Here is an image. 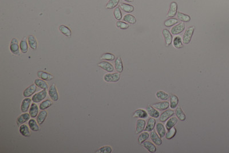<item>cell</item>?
<instances>
[{
	"label": "cell",
	"mask_w": 229,
	"mask_h": 153,
	"mask_svg": "<svg viewBox=\"0 0 229 153\" xmlns=\"http://www.w3.org/2000/svg\"><path fill=\"white\" fill-rule=\"evenodd\" d=\"M194 31H195L194 27H190L188 28H187L183 35L182 39V42H183L184 44L187 45L190 42Z\"/></svg>",
	"instance_id": "cell-1"
},
{
	"label": "cell",
	"mask_w": 229,
	"mask_h": 153,
	"mask_svg": "<svg viewBox=\"0 0 229 153\" xmlns=\"http://www.w3.org/2000/svg\"><path fill=\"white\" fill-rule=\"evenodd\" d=\"M20 45H18V41L17 39L13 38L12 39L10 45V50L11 52L14 55H20Z\"/></svg>",
	"instance_id": "cell-2"
},
{
	"label": "cell",
	"mask_w": 229,
	"mask_h": 153,
	"mask_svg": "<svg viewBox=\"0 0 229 153\" xmlns=\"http://www.w3.org/2000/svg\"><path fill=\"white\" fill-rule=\"evenodd\" d=\"M48 94H49L50 98L53 102H57L59 100V94H58L56 87V85L55 84H52L49 87V90H48Z\"/></svg>",
	"instance_id": "cell-3"
},
{
	"label": "cell",
	"mask_w": 229,
	"mask_h": 153,
	"mask_svg": "<svg viewBox=\"0 0 229 153\" xmlns=\"http://www.w3.org/2000/svg\"><path fill=\"white\" fill-rule=\"evenodd\" d=\"M120 79V74L119 72L108 74L104 76V80L106 82H117Z\"/></svg>",
	"instance_id": "cell-4"
},
{
	"label": "cell",
	"mask_w": 229,
	"mask_h": 153,
	"mask_svg": "<svg viewBox=\"0 0 229 153\" xmlns=\"http://www.w3.org/2000/svg\"><path fill=\"white\" fill-rule=\"evenodd\" d=\"M47 92L46 89H43L34 95L32 97V100L34 103H39L42 101L46 96Z\"/></svg>",
	"instance_id": "cell-5"
},
{
	"label": "cell",
	"mask_w": 229,
	"mask_h": 153,
	"mask_svg": "<svg viewBox=\"0 0 229 153\" xmlns=\"http://www.w3.org/2000/svg\"><path fill=\"white\" fill-rule=\"evenodd\" d=\"M97 66L102 68L103 70L110 73L112 72L114 70V66L108 61H101L97 64Z\"/></svg>",
	"instance_id": "cell-6"
},
{
	"label": "cell",
	"mask_w": 229,
	"mask_h": 153,
	"mask_svg": "<svg viewBox=\"0 0 229 153\" xmlns=\"http://www.w3.org/2000/svg\"><path fill=\"white\" fill-rule=\"evenodd\" d=\"M185 28V24L183 22L179 24H178V25H176L175 26H174L171 30V32L172 35H177L178 34L181 33Z\"/></svg>",
	"instance_id": "cell-7"
},
{
	"label": "cell",
	"mask_w": 229,
	"mask_h": 153,
	"mask_svg": "<svg viewBox=\"0 0 229 153\" xmlns=\"http://www.w3.org/2000/svg\"><path fill=\"white\" fill-rule=\"evenodd\" d=\"M178 4L175 2H172L170 4V7L168 12L167 13V17H174L177 13Z\"/></svg>",
	"instance_id": "cell-8"
},
{
	"label": "cell",
	"mask_w": 229,
	"mask_h": 153,
	"mask_svg": "<svg viewBox=\"0 0 229 153\" xmlns=\"http://www.w3.org/2000/svg\"><path fill=\"white\" fill-rule=\"evenodd\" d=\"M146 125V121L143 119L138 120L136 125V134H140L142 133L145 130Z\"/></svg>",
	"instance_id": "cell-9"
},
{
	"label": "cell",
	"mask_w": 229,
	"mask_h": 153,
	"mask_svg": "<svg viewBox=\"0 0 229 153\" xmlns=\"http://www.w3.org/2000/svg\"><path fill=\"white\" fill-rule=\"evenodd\" d=\"M162 33H163V35L164 36V40L166 42V46H169L172 42V36L171 33L167 29H163Z\"/></svg>",
	"instance_id": "cell-10"
},
{
	"label": "cell",
	"mask_w": 229,
	"mask_h": 153,
	"mask_svg": "<svg viewBox=\"0 0 229 153\" xmlns=\"http://www.w3.org/2000/svg\"><path fill=\"white\" fill-rule=\"evenodd\" d=\"M36 85V84L35 85L32 84L29 86L28 88H27L23 92L24 96L25 98H28L32 96L33 94H34L37 90V87Z\"/></svg>",
	"instance_id": "cell-11"
},
{
	"label": "cell",
	"mask_w": 229,
	"mask_h": 153,
	"mask_svg": "<svg viewBox=\"0 0 229 153\" xmlns=\"http://www.w3.org/2000/svg\"><path fill=\"white\" fill-rule=\"evenodd\" d=\"M174 111L172 110H167L160 115V120L162 122H165L174 114Z\"/></svg>",
	"instance_id": "cell-12"
},
{
	"label": "cell",
	"mask_w": 229,
	"mask_h": 153,
	"mask_svg": "<svg viewBox=\"0 0 229 153\" xmlns=\"http://www.w3.org/2000/svg\"><path fill=\"white\" fill-rule=\"evenodd\" d=\"M153 106L156 110L159 111H164L166 110L170 107V103L168 102H161L153 104Z\"/></svg>",
	"instance_id": "cell-13"
},
{
	"label": "cell",
	"mask_w": 229,
	"mask_h": 153,
	"mask_svg": "<svg viewBox=\"0 0 229 153\" xmlns=\"http://www.w3.org/2000/svg\"><path fill=\"white\" fill-rule=\"evenodd\" d=\"M148 115L149 114L147 111L143 109H138L135 111L133 114V117L144 119L148 117Z\"/></svg>",
	"instance_id": "cell-14"
},
{
	"label": "cell",
	"mask_w": 229,
	"mask_h": 153,
	"mask_svg": "<svg viewBox=\"0 0 229 153\" xmlns=\"http://www.w3.org/2000/svg\"><path fill=\"white\" fill-rule=\"evenodd\" d=\"M150 138L153 142L157 146H160L162 145V140L159 135H158L155 131H152L150 133Z\"/></svg>",
	"instance_id": "cell-15"
},
{
	"label": "cell",
	"mask_w": 229,
	"mask_h": 153,
	"mask_svg": "<svg viewBox=\"0 0 229 153\" xmlns=\"http://www.w3.org/2000/svg\"><path fill=\"white\" fill-rule=\"evenodd\" d=\"M37 76L39 78L45 80V81H50L54 79V76L52 74L48 73L46 72H44L42 71H40L37 72Z\"/></svg>",
	"instance_id": "cell-16"
},
{
	"label": "cell",
	"mask_w": 229,
	"mask_h": 153,
	"mask_svg": "<svg viewBox=\"0 0 229 153\" xmlns=\"http://www.w3.org/2000/svg\"><path fill=\"white\" fill-rule=\"evenodd\" d=\"M31 103V99L29 98H26L24 99L21 103V110L22 113H27L29 108V106Z\"/></svg>",
	"instance_id": "cell-17"
},
{
	"label": "cell",
	"mask_w": 229,
	"mask_h": 153,
	"mask_svg": "<svg viewBox=\"0 0 229 153\" xmlns=\"http://www.w3.org/2000/svg\"><path fill=\"white\" fill-rule=\"evenodd\" d=\"M31 117V115L28 113H24V114L20 115L17 119V124H18V126L22 124L23 123H25L26 122H27L28 120H29Z\"/></svg>",
	"instance_id": "cell-18"
},
{
	"label": "cell",
	"mask_w": 229,
	"mask_h": 153,
	"mask_svg": "<svg viewBox=\"0 0 229 153\" xmlns=\"http://www.w3.org/2000/svg\"><path fill=\"white\" fill-rule=\"evenodd\" d=\"M146 110L148 113V114L149 116H150L152 117H154V118H157L159 117L160 116V114L159 112L157 111L156 110V109L155 108H154L153 106H148L147 107Z\"/></svg>",
	"instance_id": "cell-19"
},
{
	"label": "cell",
	"mask_w": 229,
	"mask_h": 153,
	"mask_svg": "<svg viewBox=\"0 0 229 153\" xmlns=\"http://www.w3.org/2000/svg\"><path fill=\"white\" fill-rule=\"evenodd\" d=\"M114 68L116 71L119 73H121L123 71V62L120 56H118L114 61Z\"/></svg>",
	"instance_id": "cell-20"
},
{
	"label": "cell",
	"mask_w": 229,
	"mask_h": 153,
	"mask_svg": "<svg viewBox=\"0 0 229 153\" xmlns=\"http://www.w3.org/2000/svg\"><path fill=\"white\" fill-rule=\"evenodd\" d=\"M143 147L147 149L150 153H155L157 150L156 146H155L154 144H153L152 142L150 141H146L144 142L143 143Z\"/></svg>",
	"instance_id": "cell-21"
},
{
	"label": "cell",
	"mask_w": 229,
	"mask_h": 153,
	"mask_svg": "<svg viewBox=\"0 0 229 153\" xmlns=\"http://www.w3.org/2000/svg\"><path fill=\"white\" fill-rule=\"evenodd\" d=\"M178 123V118L176 117H170L167 120V122L166 124V128L167 130H170L172 127H174L177 123Z\"/></svg>",
	"instance_id": "cell-22"
},
{
	"label": "cell",
	"mask_w": 229,
	"mask_h": 153,
	"mask_svg": "<svg viewBox=\"0 0 229 153\" xmlns=\"http://www.w3.org/2000/svg\"><path fill=\"white\" fill-rule=\"evenodd\" d=\"M155 124H156L155 119H153V117H150L147 123L146 124V126L145 128V131H147V132H151L153 130Z\"/></svg>",
	"instance_id": "cell-23"
},
{
	"label": "cell",
	"mask_w": 229,
	"mask_h": 153,
	"mask_svg": "<svg viewBox=\"0 0 229 153\" xmlns=\"http://www.w3.org/2000/svg\"><path fill=\"white\" fill-rule=\"evenodd\" d=\"M156 129L158 135L160 136V137L161 138H163L165 136V135L166 134V129H165V127L163 124H162L160 123H157L156 126Z\"/></svg>",
	"instance_id": "cell-24"
},
{
	"label": "cell",
	"mask_w": 229,
	"mask_h": 153,
	"mask_svg": "<svg viewBox=\"0 0 229 153\" xmlns=\"http://www.w3.org/2000/svg\"><path fill=\"white\" fill-rule=\"evenodd\" d=\"M20 133L22 136L25 137H29L31 135V132L29 129V127L25 124H21L20 126Z\"/></svg>",
	"instance_id": "cell-25"
},
{
	"label": "cell",
	"mask_w": 229,
	"mask_h": 153,
	"mask_svg": "<svg viewBox=\"0 0 229 153\" xmlns=\"http://www.w3.org/2000/svg\"><path fill=\"white\" fill-rule=\"evenodd\" d=\"M28 41L30 48L32 49H36L37 47V42L36 38L33 35H29L28 37Z\"/></svg>",
	"instance_id": "cell-26"
},
{
	"label": "cell",
	"mask_w": 229,
	"mask_h": 153,
	"mask_svg": "<svg viewBox=\"0 0 229 153\" xmlns=\"http://www.w3.org/2000/svg\"><path fill=\"white\" fill-rule=\"evenodd\" d=\"M59 29L60 31V32L64 35L66 36L67 37L70 38L72 35V32L71 31V29L67 27V26H65L64 25H61L59 27Z\"/></svg>",
	"instance_id": "cell-27"
},
{
	"label": "cell",
	"mask_w": 229,
	"mask_h": 153,
	"mask_svg": "<svg viewBox=\"0 0 229 153\" xmlns=\"http://www.w3.org/2000/svg\"><path fill=\"white\" fill-rule=\"evenodd\" d=\"M47 116H48V113L45 110L41 111L37 117V122L38 124L40 125L42 124L45 122Z\"/></svg>",
	"instance_id": "cell-28"
},
{
	"label": "cell",
	"mask_w": 229,
	"mask_h": 153,
	"mask_svg": "<svg viewBox=\"0 0 229 153\" xmlns=\"http://www.w3.org/2000/svg\"><path fill=\"white\" fill-rule=\"evenodd\" d=\"M20 48L21 51L23 53H26L28 52V43L27 41V38H23L20 43Z\"/></svg>",
	"instance_id": "cell-29"
},
{
	"label": "cell",
	"mask_w": 229,
	"mask_h": 153,
	"mask_svg": "<svg viewBox=\"0 0 229 153\" xmlns=\"http://www.w3.org/2000/svg\"><path fill=\"white\" fill-rule=\"evenodd\" d=\"M35 84L42 89H47L48 88V85L42 79H36L35 80Z\"/></svg>",
	"instance_id": "cell-30"
},
{
	"label": "cell",
	"mask_w": 229,
	"mask_h": 153,
	"mask_svg": "<svg viewBox=\"0 0 229 153\" xmlns=\"http://www.w3.org/2000/svg\"><path fill=\"white\" fill-rule=\"evenodd\" d=\"M120 8L121 10L126 13H132L134 11V7L132 5H128L127 3H121L120 5Z\"/></svg>",
	"instance_id": "cell-31"
},
{
	"label": "cell",
	"mask_w": 229,
	"mask_h": 153,
	"mask_svg": "<svg viewBox=\"0 0 229 153\" xmlns=\"http://www.w3.org/2000/svg\"><path fill=\"white\" fill-rule=\"evenodd\" d=\"M175 114H176L177 117L181 121H185L186 120V114L184 113V112L183 111V110L181 107H177V109H176V111H175Z\"/></svg>",
	"instance_id": "cell-32"
},
{
	"label": "cell",
	"mask_w": 229,
	"mask_h": 153,
	"mask_svg": "<svg viewBox=\"0 0 229 153\" xmlns=\"http://www.w3.org/2000/svg\"><path fill=\"white\" fill-rule=\"evenodd\" d=\"M179 103V99L178 96L175 95H172L170 98V107H171V109H175Z\"/></svg>",
	"instance_id": "cell-33"
},
{
	"label": "cell",
	"mask_w": 229,
	"mask_h": 153,
	"mask_svg": "<svg viewBox=\"0 0 229 153\" xmlns=\"http://www.w3.org/2000/svg\"><path fill=\"white\" fill-rule=\"evenodd\" d=\"M156 96L157 98L160 100H166L170 97V95L167 93L163 91H157L156 94Z\"/></svg>",
	"instance_id": "cell-34"
},
{
	"label": "cell",
	"mask_w": 229,
	"mask_h": 153,
	"mask_svg": "<svg viewBox=\"0 0 229 153\" xmlns=\"http://www.w3.org/2000/svg\"><path fill=\"white\" fill-rule=\"evenodd\" d=\"M37 123V122L35 119H32L29 120V122H28V125H29L30 129L33 131H38L40 130V128H39V126H38Z\"/></svg>",
	"instance_id": "cell-35"
},
{
	"label": "cell",
	"mask_w": 229,
	"mask_h": 153,
	"mask_svg": "<svg viewBox=\"0 0 229 153\" xmlns=\"http://www.w3.org/2000/svg\"><path fill=\"white\" fill-rule=\"evenodd\" d=\"M38 108L37 105L35 103L31 105L29 110V114L32 117H36L38 114Z\"/></svg>",
	"instance_id": "cell-36"
},
{
	"label": "cell",
	"mask_w": 229,
	"mask_h": 153,
	"mask_svg": "<svg viewBox=\"0 0 229 153\" xmlns=\"http://www.w3.org/2000/svg\"><path fill=\"white\" fill-rule=\"evenodd\" d=\"M177 17H178V18L179 20L182 21L183 23H185H185L189 22L190 21V20H191V18H190V17L189 16H188L187 14H183V13H182L181 12H178L177 13Z\"/></svg>",
	"instance_id": "cell-37"
},
{
	"label": "cell",
	"mask_w": 229,
	"mask_h": 153,
	"mask_svg": "<svg viewBox=\"0 0 229 153\" xmlns=\"http://www.w3.org/2000/svg\"><path fill=\"white\" fill-rule=\"evenodd\" d=\"M123 20L129 24H135L136 23V18L131 14H126L123 17Z\"/></svg>",
	"instance_id": "cell-38"
},
{
	"label": "cell",
	"mask_w": 229,
	"mask_h": 153,
	"mask_svg": "<svg viewBox=\"0 0 229 153\" xmlns=\"http://www.w3.org/2000/svg\"><path fill=\"white\" fill-rule=\"evenodd\" d=\"M177 134V129L175 127H172L170 130H168V132L166 134V138L168 140L172 139Z\"/></svg>",
	"instance_id": "cell-39"
},
{
	"label": "cell",
	"mask_w": 229,
	"mask_h": 153,
	"mask_svg": "<svg viewBox=\"0 0 229 153\" xmlns=\"http://www.w3.org/2000/svg\"><path fill=\"white\" fill-rule=\"evenodd\" d=\"M173 45L175 48L177 49H181L183 47L182 38L179 36H177L174 38L173 41Z\"/></svg>",
	"instance_id": "cell-40"
},
{
	"label": "cell",
	"mask_w": 229,
	"mask_h": 153,
	"mask_svg": "<svg viewBox=\"0 0 229 153\" xmlns=\"http://www.w3.org/2000/svg\"><path fill=\"white\" fill-rule=\"evenodd\" d=\"M52 105V101L49 99H47L41 102V103L40 105V109L41 110H45V109L50 107Z\"/></svg>",
	"instance_id": "cell-41"
},
{
	"label": "cell",
	"mask_w": 229,
	"mask_h": 153,
	"mask_svg": "<svg viewBox=\"0 0 229 153\" xmlns=\"http://www.w3.org/2000/svg\"><path fill=\"white\" fill-rule=\"evenodd\" d=\"M149 134L147 131L144 132L139 136L138 137V142L139 144H142L144 142H145L146 140H147L149 138Z\"/></svg>",
	"instance_id": "cell-42"
},
{
	"label": "cell",
	"mask_w": 229,
	"mask_h": 153,
	"mask_svg": "<svg viewBox=\"0 0 229 153\" xmlns=\"http://www.w3.org/2000/svg\"><path fill=\"white\" fill-rule=\"evenodd\" d=\"M120 0H109L106 5V8L107 9H112L119 4Z\"/></svg>",
	"instance_id": "cell-43"
},
{
	"label": "cell",
	"mask_w": 229,
	"mask_h": 153,
	"mask_svg": "<svg viewBox=\"0 0 229 153\" xmlns=\"http://www.w3.org/2000/svg\"><path fill=\"white\" fill-rule=\"evenodd\" d=\"M179 22V20L178 19L172 18H170L164 21V25L167 27H172L176 24H177Z\"/></svg>",
	"instance_id": "cell-44"
},
{
	"label": "cell",
	"mask_w": 229,
	"mask_h": 153,
	"mask_svg": "<svg viewBox=\"0 0 229 153\" xmlns=\"http://www.w3.org/2000/svg\"><path fill=\"white\" fill-rule=\"evenodd\" d=\"M102 60H110V61H113L115 59V56L114 55L111 53H104L102 57H101Z\"/></svg>",
	"instance_id": "cell-45"
},
{
	"label": "cell",
	"mask_w": 229,
	"mask_h": 153,
	"mask_svg": "<svg viewBox=\"0 0 229 153\" xmlns=\"http://www.w3.org/2000/svg\"><path fill=\"white\" fill-rule=\"evenodd\" d=\"M112 150L111 147L106 146H103L97 150L96 153H111L112 152Z\"/></svg>",
	"instance_id": "cell-46"
},
{
	"label": "cell",
	"mask_w": 229,
	"mask_h": 153,
	"mask_svg": "<svg viewBox=\"0 0 229 153\" xmlns=\"http://www.w3.org/2000/svg\"><path fill=\"white\" fill-rule=\"evenodd\" d=\"M116 25L117 26V28L121 29H127L129 28V25L128 24L123 22V21H118L116 22Z\"/></svg>",
	"instance_id": "cell-47"
},
{
	"label": "cell",
	"mask_w": 229,
	"mask_h": 153,
	"mask_svg": "<svg viewBox=\"0 0 229 153\" xmlns=\"http://www.w3.org/2000/svg\"><path fill=\"white\" fill-rule=\"evenodd\" d=\"M114 17L115 18L118 20L120 21L121 18H122V14H121V12L120 10V8L117 7L116 8L114 9Z\"/></svg>",
	"instance_id": "cell-48"
},
{
	"label": "cell",
	"mask_w": 229,
	"mask_h": 153,
	"mask_svg": "<svg viewBox=\"0 0 229 153\" xmlns=\"http://www.w3.org/2000/svg\"><path fill=\"white\" fill-rule=\"evenodd\" d=\"M124 1L128 2H132L134 1V0H124Z\"/></svg>",
	"instance_id": "cell-49"
}]
</instances>
